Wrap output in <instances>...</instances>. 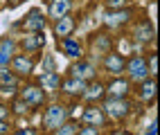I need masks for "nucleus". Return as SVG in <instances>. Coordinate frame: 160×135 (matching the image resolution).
<instances>
[{
    "instance_id": "nucleus-1",
    "label": "nucleus",
    "mask_w": 160,
    "mask_h": 135,
    "mask_svg": "<svg viewBox=\"0 0 160 135\" xmlns=\"http://www.w3.org/2000/svg\"><path fill=\"white\" fill-rule=\"evenodd\" d=\"M66 117H68V110L63 108V106H59V104H54V106H50V108L45 110V115H43V126H45L48 131H52V128L61 126V124L66 122Z\"/></svg>"
},
{
    "instance_id": "nucleus-2",
    "label": "nucleus",
    "mask_w": 160,
    "mask_h": 135,
    "mask_svg": "<svg viewBox=\"0 0 160 135\" xmlns=\"http://www.w3.org/2000/svg\"><path fill=\"white\" fill-rule=\"evenodd\" d=\"M20 99H23L29 108H36V106H43L45 101V90L41 88L38 84H32V86H25L23 92H20Z\"/></svg>"
},
{
    "instance_id": "nucleus-3",
    "label": "nucleus",
    "mask_w": 160,
    "mask_h": 135,
    "mask_svg": "<svg viewBox=\"0 0 160 135\" xmlns=\"http://www.w3.org/2000/svg\"><path fill=\"white\" fill-rule=\"evenodd\" d=\"M108 117H113V119H122V117H126L129 115V110H131V104L126 101V99H108L104 104V108H102Z\"/></svg>"
},
{
    "instance_id": "nucleus-4",
    "label": "nucleus",
    "mask_w": 160,
    "mask_h": 135,
    "mask_svg": "<svg viewBox=\"0 0 160 135\" xmlns=\"http://www.w3.org/2000/svg\"><path fill=\"white\" fill-rule=\"evenodd\" d=\"M129 70V77L133 81H144L149 77V70H147V61L142 56H131V61H126V68Z\"/></svg>"
},
{
    "instance_id": "nucleus-5",
    "label": "nucleus",
    "mask_w": 160,
    "mask_h": 135,
    "mask_svg": "<svg viewBox=\"0 0 160 135\" xmlns=\"http://www.w3.org/2000/svg\"><path fill=\"white\" fill-rule=\"evenodd\" d=\"M104 92L108 95V99H124L129 95V81L126 79H115L104 88Z\"/></svg>"
},
{
    "instance_id": "nucleus-6",
    "label": "nucleus",
    "mask_w": 160,
    "mask_h": 135,
    "mask_svg": "<svg viewBox=\"0 0 160 135\" xmlns=\"http://www.w3.org/2000/svg\"><path fill=\"white\" fill-rule=\"evenodd\" d=\"M104 68L108 70V72H113V75H120V72H124V68H126L124 54H120V52H108V54H106V59H104Z\"/></svg>"
},
{
    "instance_id": "nucleus-7",
    "label": "nucleus",
    "mask_w": 160,
    "mask_h": 135,
    "mask_svg": "<svg viewBox=\"0 0 160 135\" xmlns=\"http://www.w3.org/2000/svg\"><path fill=\"white\" fill-rule=\"evenodd\" d=\"M23 27H25V32H43V29H45V18L41 16L38 9H29Z\"/></svg>"
},
{
    "instance_id": "nucleus-8",
    "label": "nucleus",
    "mask_w": 160,
    "mask_h": 135,
    "mask_svg": "<svg viewBox=\"0 0 160 135\" xmlns=\"http://www.w3.org/2000/svg\"><path fill=\"white\" fill-rule=\"evenodd\" d=\"M131 16H133L131 9H115V12L106 14V25L108 27H122L131 20Z\"/></svg>"
},
{
    "instance_id": "nucleus-9",
    "label": "nucleus",
    "mask_w": 160,
    "mask_h": 135,
    "mask_svg": "<svg viewBox=\"0 0 160 135\" xmlns=\"http://www.w3.org/2000/svg\"><path fill=\"white\" fill-rule=\"evenodd\" d=\"M83 122H86L88 126L99 128V126H104V124H106V113H104L102 108H97V106H90V108L83 110Z\"/></svg>"
},
{
    "instance_id": "nucleus-10",
    "label": "nucleus",
    "mask_w": 160,
    "mask_h": 135,
    "mask_svg": "<svg viewBox=\"0 0 160 135\" xmlns=\"http://www.w3.org/2000/svg\"><path fill=\"white\" fill-rule=\"evenodd\" d=\"M20 45H23L25 52H38L45 45V36H43V32H32L20 41Z\"/></svg>"
},
{
    "instance_id": "nucleus-11",
    "label": "nucleus",
    "mask_w": 160,
    "mask_h": 135,
    "mask_svg": "<svg viewBox=\"0 0 160 135\" xmlns=\"http://www.w3.org/2000/svg\"><path fill=\"white\" fill-rule=\"evenodd\" d=\"M72 29H74V18H72L70 14L57 18V23H54V34L59 36V41H61V38H68Z\"/></svg>"
},
{
    "instance_id": "nucleus-12",
    "label": "nucleus",
    "mask_w": 160,
    "mask_h": 135,
    "mask_svg": "<svg viewBox=\"0 0 160 135\" xmlns=\"http://www.w3.org/2000/svg\"><path fill=\"white\" fill-rule=\"evenodd\" d=\"M12 65H14V72H18V75H29L34 70V59L29 54H18V56H12Z\"/></svg>"
},
{
    "instance_id": "nucleus-13",
    "label": "nucleus",
    "mask_w": 160,
    "mask_h": 135,
    "mask_svg": "<svg viewBox=\"0 0 160 135\" xmlns=\"http://www.w3.org/2000/svg\"><path fill=\"white\" fill-rule=\"evenodd\" d=\"M38 86L43 88V90H59L61 88V77H59V72L57 70H52V72H43V75L38 77Z\"/></svg>"
},
{
    "instance_id": "nucleus-14",
    "label": "nucleus",
    "mask_w": 160,
    "mask_h": 135,
    "mask_svg": "<svg viewBox=\"0 0 160 135\" xmlns=\"http://www.w3.org/2000/svg\"><path fill=\"white\" fill-rule=\"evenodd\" d=\"M70 72H72L74 79H81V81H86V84L95 77V68H92V63H88V61H79L77 65H72Z\"/></svg>"
},
{
    "instance_id": "nucleus-15",
    "label": "nucleus",
    "mask_w": 160,
    "mask_h": 135,
    "mask_svg": "<svg viewBox=\"0 0 160 135\" xmlns=\"http://www.w3.org/2000/svg\"><path fill=\"white\" fill-rule=\"evenodd\" d=\"M61 86H63V90H66L68 95H83V90H86L88 84H86V81H81V79L70 77V79H63Z\"/></svg>"
},
{
    "instance_id": "nucleus-16",
    "label": "nucleus",
    "mask_w": 160,
    "mask_h": 135,
    "mask_svg": "<svg viewBox=\"0 0 160 135\" xmlns=\"http://www.w3.org/2000/svg\"><path fill=\"white\" fill-rule=\"evenodd\" d=\"M153 34H156L153 25L149 23V20H142L140 25H135V34H133V38H138V41H153Z\"/></svg>"
},
{
    "instance_id": "nucleus-17",
    "label": "nucleus",
    "mask_w": 160,
    "mask_h": 135,
    "mask_svg": "<svg viewBox=\"0 0 160 135\" xmlns=\"http://www.w3.org/2000/svg\"><path fill=\"white\" fill-rule=\"evenodd\" d=\"M70 0H52L50 2V18H61V16H66L70 12Z\"/></svg>"
},
{
    "instance_id": "nucleus-18",
    "label": "nucleus",
    "mask_w": 160,
    "mask_h": 135,
    "mask_svg": "<svg viewBox=\"0 0 160 135\" xmlns=\"http://www.w3.org/2000/svg\"><path fill=\"white\" fill-rule=\"evenodd\" d=\"M61 47H63V52H66V56H70V59H79L81 56V45L77 43V41H72V38H63Z\"/></svg>"
},
{
    "instance_id": "nucleus-19",
    "label": "nucleus",
    "mask_w": 160,
    "mask_h": 135,
    "mask_svg": "<svg viewBox=\"0 0 160 135\" xmlns=\"http://www.w3.org/2000/svg\"><path fill=\"white\" fill-rule=\"evenodd\" d=\"M106 95L104 92V86L102 84H92V86H86V90H83V99H90V101H95V99H102Z\"/></svg>"
},
{
    "instance_id": "nucleus-20",
    "label": "nucleus",
    "mask_w": 160,
    "mask_h": 135,
    "mask_svg": "<svg viewBox=\"0 0 160 135\" xmlns=\"http://www.w3.org/2000/svg\"><path fill=\"white\" fill-rule=\"evenodd\" d=\"M140 97L144 101H151L156 97V79H144L142 84V90H140Z\"/></svg>"
},
{
    "instance_id": "nucleus-21",
    "label": "nucleus",
    "mask_w": 160,
    "mask_h": 135,
    "mask_svg": "<svg viewBox=\"0 0 160 135\" xmlns=\"http://www.w3.org/2000/svg\"><path fill=\"white\" fill-rule=\"evenodd\" d=\"M77 131H79V126L74 122H63L61 126H57L54 135H77Z\"/></svg>"
},
{
    "instance_id": "nucleus-22",
    "label": "nucleus",
    "mask_w": 160,
    "mask_h": 135,
    "mask_svg": "<svg viewBox=\"0 0 160 135\" xmlns=\"http://www.w3.org/2000/svg\"><path fill=\"white\" fill-rule=\"evenodd\" d=\"M0 84H7V86H14L16 84V77L9 72L7 68H0Z\"/></svg>"
},
{
    "instance_id": "nucleus-23",
    "label": "nucleus",
    "mask_w": 160,
    "mask_h": 135,
    "mask_svg": "<svg viewBox=\"0 0 160 135\" xmlns=\"http://www.w3.org/2000/svg\"><path fill=\"white\" fill-rule=\"evenodd\" d=\"M27 110H29V106L23 99H16L14 101V113H16V115H23V113H27Z\"/></svg>"
},
{
    "instance_id": "nucleus-24",
    "label": "nucleus",
    "mask_w": 160,
    "mask_h": 135,
    "mask_svg": "<svg viewBox=\"0 0 160 135\" xmlns=\"http://www.w3.org/2000/svg\"><path fill=\"white\" fill-rule=\"evenodd\" d=\"M147 70H149V75L156 77V70H158V56L151 54V59H149V63H147Z\"/></svg>"
},
{
    "instance_id": "nucleus-25",
    "label": "nucleus",
    "mask_w": 160,
    "mask_h": 135,
    "mask_svg": "<svg viewBox=\"0 0 160 135\" xmlns=\"http://www.w3.org/2000/svg\"><path fill=\"white\" fill-rule=\"evenodd\" d=\"M12 56H14V54H9V52L0 50V68H7V65H9V61H12Z\"/></svg>"
},
{
    "instance_id": "nucleus-26",
    "label": "nucleus",
    "mask_w": 160,
    "mask_h": 135,
    "mask_svg": "<svg viewBox=\"0 0 160 135\" xmlns=\"http://www.w3.org/2000/svg\"><path fill=\"white\" fill-rule=\"evenodd\" d=\"M126 5V0H106V7H111V9H122Z\"/></svg>"
},
{
    "instance_id": "nucleus-27",
    "label": "nucleus",
    "mask_w": 160,
    "mask_h": 135,
    "mask_svg": "<svg viewBox=\"0 0 160 135\" xmlns=\"http://www.w3.org/2000/svg\"><path fill=\"white\" fill-rule=\"evenodd\" d=\"M77 135H97V128L95 126H81L77 131Z\"/></svg>"
},
{
    "instance_id": "nucleus-28",
    "label": "nucleus",
    "mask_w": 160,
    "mask_h": 135,
    "mask_svg": "<svg viewBox=\"0 0 160 135\" xmlns=\"http://www.w3.org/2000/svg\"><path fill=\"white\" fill-rule=\"evenodd\" d=\"M7 131H9V122L0 119V135H7Z\"/></svg>"
},
{
    "instance_id": "nucleus-29",
    "label": "nucleus",
    "mask_w": 160,
    "mask_h": 135,
    "mask_svg": "<svg viewBox=\"0 0 160 135\" xmlns=\"http://www.w3.org/2000/svg\"><path fill=\"white\" fill-rule=\"evenodd\" d=\"M7 115H9V108L0 104V119H7Z\"/></svg>"
},
{
    "instance_id": "nucleus-30",
    "label": "nucleus",
    "mask_w": 160,
    "mask_h": 135,
    "mask_svg": "<svg viewBox=\"0 0 160 135\" xmlns=\"http://www.w3.org/2000/svg\"><path fill=\"white\" fill-rule=\"evenodd\" d=\"M14 135H34V131H29V128H20V131H16Z\"/></svg>"
},
{
    "instance_id": "nucleus-31",
    "label": "nucleus",
    "mask_w": 160,
    "mask_h": 135,
    "mask_svg": "<svg viewBox=\"0 0 160 135\" xmlns=\"http://www.w3.org/2000/svg\"><path fill=\"white\" fill-rule=\"evenodd\" d=\"M45 2H52V0H45Z\"/></svg>"
}]
</instances>
